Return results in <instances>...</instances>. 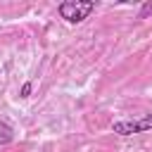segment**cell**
Wrapping results in <instances>:
<instances>
[{
	"mask_svg": "<svg viewBox=\"0 0 152 152\" xmlns=\"http://www.w3.org/2000/svg\"><path fill=\"white\" fill-rule=\"evenodd\" d=\"M12 138H14V131H12V126H10V124H5V121H0V145H7V142H12Z\"/></svg>",
	"mask_w": 152,
	"mask_h": 152,
	"instance_id": "3957f363",
	"label": "cell"
},
{
	"mask_svg": "<svg viewBox=\"0 0 152 152\" xmlns=\"http://www.w3.org/2000/svg\"><path fill=\"white\" fill-rule=\"evenodd\" d=\"M152 14V0L150 2H145L142 7H140V12H138V19H145V17H150Z\"/></svg>",
	"mask_w": 152,
	"mask_h": 152,
	"instance_id": "277c9868",
	"label": "cell"
},
{
	"mask_svg": "<svg viewBox=\"0 0 152 152\" xmlns=\"http://www.w3.org/2000/svg\"><path fill=\"white\" fill-rule=\"evenodd\" d=\"M59 17L66 19L69 24H78L83 19H88V14L95 10V2L93 0H64L59 2Z\"/></svg>",
	"mask_w": 152,
	"mask_h": 152,
	"instance_id": "6da1fadb",
	"label": "cell"
},
{
	"mask_svg": "<svg viewBox=\"0 0 152 152\" xmlns=\"http://www.w3.org/2000/svg\"><path fill=\"white\" fill-rule=\"evenodd\" d=\"M112 131L119 135H133V133L152 131V114H145L142 119H135V121H114Z\"/></svg>",
	"mask_w": 152,
	"mask_h": 152,
	"instance_id": "7a4b0ae2",
	"label": "cell"
},
{
	"mask_svg": "<svg viewBox=\"0 0 152 152\" xmlns=\"http://www.w3.org/2000/svg\"><path fill=\"white\" fill-rule=\"evenodd\" d=\"M31 88H33L31 83H24V86H21V97H28V95H31Z\"/></svg>",
	"mask_w": 152,
	"mask_h": 152,
	"instance_id": "5b68a950",
	"label": "cell"
}]
</instances>
